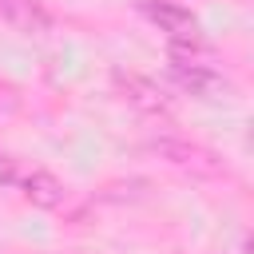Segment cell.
Wrapping results in <instances>:
<instances>
[{"label": "cell", "mask_w": 254, "mask_h": 254, "mask_svg": "<svg viewBox=\"0 0 254 254\" xmlns=\"http://www.w3.org/2000/svg\"><path fill=\"white\" fill-rule=\"evenodd\" d=\"M0 12H4V20L8 24H16L20 32H48L52 28V16L44 12V4L40 0H0Z\"/></svg>", "instance_id": "5"}, {"label": "cell", "mask_w": 254, "mask_h": 254, "mask_svg": "<svg viewBox=\"0 0 254 254\" xmlns=\"http://www.w3.org/2000/svg\"><path fill=\"white\" fill-rule=\"evenodd\" d=\"M0 183H12L24 190V198L32 206H44V210H56L64 202V183L52 175V171H40V167H24L16 159H0Z\"/></svg>", "instance_id": "1"}, {"label": "cell", "mask_w": 254, "mask_h": 254, "mask_svg": "<svg viewBox=\"0 0 254 254\" xmlns=\"http://www.w3.org/2000/svg\"><path fill=\"white\" fill-rule=\"evenodd\" d=\"M115 87H119V95H123L131 107H139V111H147V115H159V111H167V99H163L159 83H151V79H143V75L115 71Z\"/></svg>", "instance_id": "4"}, {"label": "cell", "mask_w": 254, "mask_h": 254, "mask_svg": "<svg viewBox=\"0 0 254 254\" xmlns=\"http://www.w3.org/2000/svg\"><path fill=\"white\" fill-rule=\"evenodd\" d=\"M159 155H167L171 163H179V167H198V171H214V163H202V159H210L206 151H198V147H187V143H159Z\"/></svg>", "instance_id": "6"}, {"label": "cell", "mask_w": 254, "mask_h": 254, "mask_svg": "<svg viewBox=\"0 0 254 254\" xmlns=\"http://www.w3.org/2000/svg\"><path fill=\"white\" fill-rule=\"evenodd\" d=\"M171 75L183 91H190L198 99H218L226 91V79L214 64H171Z\"/></svg>", "instance_id": "3"}, {"label": "cell", "mask_w": 254, "mask_h": 254, "mask_svg": "<svg viewBox=\"0 0 254 254\" xmlns=\"http://www.w3.org/2000/svg\"><path fill=\"white\" fill-rule=\"evenodd\" d=\"M16 103H20L16 87H12L8 79H0V111H16Z\"/></svg>", "instance_id": "7"}, {"label": "cell", "mask_w": 254, "mask_h": 254, "mask_svg": "<svg viewBox=\"0 0 254 254\" xmlns=\"http://www.w3.org/2000/svg\"><path fill=\"white\" fill-rule=\"evenodd\" d=\"M139 12L159 32H167L171 40H194L198 36V20L190 16V8H183L175 0H139Z\"/></svg>", "instance_id": "2"}]
</instances>
